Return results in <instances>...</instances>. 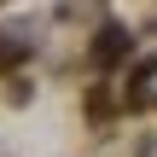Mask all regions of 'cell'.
Wrapping results in <instances>:
<instances>
[{"mask_svg": "<svg viewBox=\"0 0 157 157\" xmlns=\"http://www.w3.org/2000/svg\"><path fill=\"white\" fill-rule=\"evenodd\" d=\"M122 52H128V35H122L117 23H105V29H99V47H93V58H99V64H117Z\"/></svg>", "mask_w": 157, "mask_h": 157, "instance_id": "6da1fadb", "label": "cell"}, {"mask_svg": "<svg viewBox=\"0 0 157 157\" xmlns=\"http://www.w3.org/2000/svg\"><path fill=\"white\" fill-rule=\"evenodd\" d=\"M17 58H23V47H6L0 41V64H17Z\"/></svg>", "mask_w": 157, "mask_h": 157, "instance_id": "7a4b0ae2", "label": "cell"}]
</instances>
